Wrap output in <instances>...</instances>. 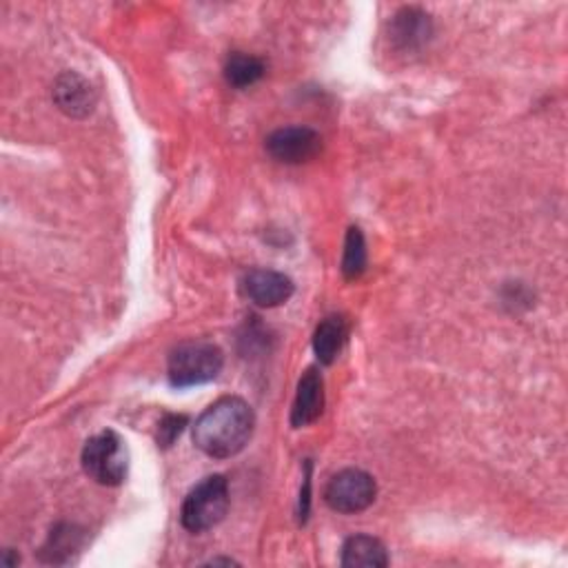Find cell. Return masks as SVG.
Segmentation results:
<instances>
[{"mask_svg":"<svg viewBox=\"0 0 568 568\" xmlns=\"http://www.w3.org/2000/svg\"><path fill=\"white\" fill-rule=\"evenodd\" d=\"M256 426L252 406L236 396L213 402L193 426V444L213 460L234 458L249 444Z\"/></svg>","mask_w":568,"mask_h":568,"instance_id":"6da1fadb","label":"cell"},{"mask_svg":"<svg viewBox=\"0 0 568 568\" xmlns=\"http://www.w3.org/2000/svg\"><path fill=\"white\" fill-rule=\"evenodd\" d=\"M80 460L85 474L102 487L123 485L130 471V453L116 431H102L89 437Z\"/></svg>","mask_w":568,"mask_h":568,"instance_id":"7a4b0ae2","label":"cell"},{"mask_svg":"<svg viewBox=\"0 0 568 568\" xmlns=\"http://www.w3.org/2000/svg\"><path fill=\"white\" fill-rule=\"evenodd\" d=\"M230 502V482H226V478L209 476L185 498L180 522L189 533H204L224 520Z\"/></svg>","mask_w":568,"mask_h":568,"instance_id":"3957f363","label":"cell"},{"mask_svg":"<svg viewBox=\"0 0 568 568\" xmlns=\"http://www.w3.org/2000/svg\"><path fill=\"white\" fill-rule=\"evenodd\" d=\"M224 356L213 343H185L169 356V382L176 389L198 387L220 376Z\"/></svg>","mask_w":568,"mask_h":568,"instance_id":"277c9868","label":"cell"},{"mask_svg":"<svg viewBox=\"0 0 568 568\" xmlns=\"http://www.w3.org/2000/svg\"><path fill=\"white\" fill-rule=\"evenodd\" d=\"M376 480L363 469H345L335 474L324 489V502L328 509L345 515L367 511L376 502Z\"/></svg>","mask_w":568,"mask_h":568,"instance_id":"5b68a950","label":"cell"},{"mask_svg":"<svg viewBox=\"0 0 568 568\" xmlns=\"http://www.w3.org/2000/svg\"><path fill=\"white\" fill-rule=\"evenodd\" d=\"M265 147L278 163L302 165L320 154L322 136L311 127H282L267 138Z\"/></svg>","mask_w":568,"mask_h":568,"instance_id":"8992f818","label":"cell"},{"mask_svg":"<svg viewBox=\"0 0 568 568\" xmlns=\"http://www.w3.org/2000/svg\"><path fill=\"white\" fill-rule=\"evenodd\" d=\"M243 293L260 309H274L285 304L296 287L293 280L280 271L274 269H252L245 274L241 282Z\"/></svg>","mask_w":568,"mask_h":568,"instance_id":"52a82bcc","label":"cell"},{"mask_svg":"<svg viewBox=\"0 0 568 568\" xmlns=\"http://www.w3.org/2000/svg\"><path fill=\"white\" fill-rule=\"evenodd\" d=\"M96 89L76 71L58 76L54 85V102L69 119H85L96 107Z\"/></svg>","mask_w":568,"mask_h":568,"instance_id":"ba28073f","label":"cell"},{"mask_svg":"<svg viewBox=\"0 0 568 568\" xmlns=\"http://www.w3.org/2000/svg\"><path fill=\"white\" fill-rule=\"evenodd\" d=\"M324 411V380L315 367L307 369L298 382V393L291 409V426L302 428L313 424Z\"/></svg>","mask_w":568,"mask_h":568,"instance_id":"9c48e42d","label":"cell"},{"mask_svg":"<svg viewBox=\"0 0 568 568\" xmlns=\"http://www.w3.org/2000/svg\"><path fill=\"white\" fill-rule=\"evenodd\" d=\"M347 335H349V324L343 315L324 318L313 333V352L318 363L324 367L333 365L347 343Z\"/></svg>","mask_w":568,"mask_h":568,"instance_id":"30bf717a","label":"cell"},{"mask_svg":"<svg viewBox=\"0 0 568 568\" xmlns=\"http://www.w3.org/2000/svg\"><path fill=\"white\" fill-rule=\"evenodd\" d=\"M339 564H343L345 568H358V566L385 568V566H389V553L378 537L354 535L345 542Z\"/></svg>","mask_w":568,"mask_h":568,"instance_id":"8fae6325","label":"cell"},{"mask_svg":"<svg viewBox=\"0 0 568 568\" xmlns=\"http://www.w3.org/2000/svg\"><path fill=\"white\" fill-rule=\"evenodd\" d=\"M391 36L400 47L413 49V47L426 43V38L431 36V21L424 12L406 8L396 16Z\"/></svg>","mask_w":568,"mask_h":568,"instance_id":"7c38bea8","label":"cell"},{"mask_svg":"<svg viewBox=\"0 0 568 568\" xmlns=\"http://www.w3.org/2000/svg\"><path fill=\"white\" fill-rule=\"evenodd\" d=\"M265 76V63L256 56L234 52L224 63V78L236 89H247Z\"/></svg>","mask_w":568,"mask_h":568,"instance_id":"4fadbf2b","label":"cell"},{"mask_svg":"<svg viewBox=\"0 0 568 568\" xmlns=\"http://www.w3.org/2000/svg\"><path fill=\"white\" fill-rule=\"evenodd\" d=\"M80 546H82V533L71 524H63L52 531L41 555L49 564H65L71 559L76 550H80Z\"/></svg>","mask_w":568,"mask_h":568,"instance_id":"5bb4252c","label":"cell"},{"mask_svg":"<svg viewBox=\"0 0 568 568\" xmlns=\"http://www.w3.org/2000/svg\"><path fill=\"white\" fill-rule=\"evenodd\" d=\"M367 241L360 226H352L345 241V256H343V276L347 280H358L367 271Z\"/></svg>","mask_w":568,"mask_h":568,"instance_id":"9a60e30c","label":"cell"},{"mask_svg":"<svg viewBox=\"0 0 568 568\" xmlns=\"http://www.w3.org/2000/svg\"><path fill=\"white\" fill-rule=\"evenodd\" d=\"M187 424V417L185 415H174V413H167L163 420H160V426H158V444L160 446H171L174 439L182 433Z\"/></svg>","mask_w":568,"mask_h":568,"instance_id":"2e32d148","label":"cell"},{"mask_svg":"<svg viewBox=\"0 0 568 568\" xmlns=\"http://www.w3.org/2000/svg\"><path fill=\"white\" fill-rule=\"evenodd\" d=\"M311 463H307V476H304V491L300 493V520L307 522L309 506H311Z\"/></svg>","mask_w":568,"mask_h":568,"instance_id":"e0dca14e","label":"cell"}]
</instances>
